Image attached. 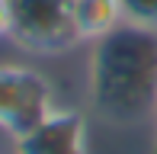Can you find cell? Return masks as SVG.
I'll return each mask as SVG.
<instances>
[{"label":"cell","mask_w":157,"mask_h":154,"mask_svg":"<svg viewBox=\"0 0 157 154\" xmlns=\"http://www.w3.org/2000/svg\"><path fill=\"white\" fill-rule=\"evenodd\" d=\"M16 154H90V125L80 109L55 106L35 129L13 141Z\"/></svg>","instance_id":"cell-4"},{"label":"cell","mask_w":157,"mask_h":154,"mask_svg":"<svg viewBox=\"0 0 157 154\" xmlns=\"http://www.w3.org/2000/svg\"><path fill=\"white\" fill-rule=\"evenodd\" d=\"M13 39V0H0V42Z\"/></svg>","instance_id":"cell-7"},{"label":"cell","mask_w":157,"mask_h":154,"mask_svg":"<svg viewBox=\"0 0 157 154\" xmlns=\"http://www.w3.org/2000/svg\"><path fill=\"white\" fill-rule=\"evenodd\" d=\"M122 10H125V23L157 29V0H122Z\"/></svg>","instance_id":"cell-6"},{"label":"cell","mask_w":157,"mask_h":154,"mask_svg":"<svg viewBox=\"0 0 157 154\" xmlns=\"http://www.w3.org/2000/svg\"><path fill=\"white\" fill-rule=\"evenodd\" d=\"M74 6V29L80 45H93L125 23L122 0H71Z\"/></svg>","instance_id":"cell-5"},{"label":"cell","mask_w":157,"mask_h":154,"mask_svg":"<svg viewBox=\"0 0 157 154\" xmlns=\"http://www.w3.org/2000/svg\"><path fill=\"white\" fill-rule=\"evenodd\" d=\"M13 42L35 55H64L80 45L71 0H13Z\"/></svg>","instance_id":"cell-3"},{"label":"cell","mask_w":157,"mask_h":154,"mask_svg":"<svg viewBox=\"0 0 157 154\" xmlns=\"http://www.w3.org/2000/svg\"><path fill=\"white\" fill-rule=\"evenodd\" d=\"M55 106V87L42 71L26 64H0V132L16 141Z\"/></svg>","instance_id":"cell-2"},{"label":"cell","mask_w":157,"mask_h":154,"mask_svg":"<svg viewBox=\"0 0 157 154\" xmlns=\"http://www.w3.org/2000/svg\"><path fill=\"white\" fill-rule=\"evenodd\" d=\"M87 103L112 129L157 135V29L122 23L90 45Z\"/></svg>","instance_id":"cell-1"}]
</instances>
